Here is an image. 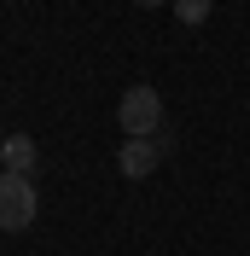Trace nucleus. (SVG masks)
Listing matches in <instances>:
<instances>
[{
  "mask_svg": "<svg viewBox=\"0 0 250 256\" xmlns=\"http://www.w3.org/2000/svg\"><path fill=\"white\" fill-rule=\"evenodd\" d=\"M116 128H122L128 140H157V128H163V94L157 88H128L116 99Z\"/></svg>",
  "mask_w": 250,
  "mask_h": 256,
  "instance_id": "nucleus-1",
  "label": "nucleus"
},
{
  "mask_svg": "<svg viewBox=\"0 0 250 256\" xmlns=\"http://www.w3.org/2000/svg\"><path fill=\"white\" fill-rule=\"evenodd\" d=\"M35 216H41V192H35V180L0 169V233H24V227H35Z\"/></svg>",
  "mask_w": 250,
  "mask_h": 256,
  "instance_id": "nucleus-2",
  "label": "nucleus"
},
{
  "mask_svg": "<svg viewBox=\"0 0 250 256\" xmlns=\"http://www.w3.org/2000/svg\"><path fill=\"white\" fill-rule=\"evenodd\" d=\"M157 163H163V146H157V140H122V152H116V175L146 180V175H157Z\"/></svg>",
  "mask_w": 250,
  "mask_h": 256,
  "instance_id": "nucleus-3",
  "label": "nucleus"
},
{
  "mask_svg": "<svg viewBox=\"0 0 250 256\" xmlns=\"http://www.w3.org/2000/svg\"><path fill=\"white\" fill-rule=\"evenodd\" d=\"M35 163H41V152H35L30 134H12V140L0 146V169H12V175H35Z\"/></svg>",
  "mask_w": 250,
  "mask_h": 256,
  "instance_id": "nucleus-4",
  "label": "nucleus"
},
{
  "mask_svg": "<svg viewBox=\"0 0 250 256\" xmlns=\"http://www.w3.org/2000/svg\"><path fill=\"white\" fill-rule=\"evenodd\" d=\"M174 12H180V24H204L210 18V0H174Z\"/></svg>",
  "mask_w": 250,
  "mask_h": 256,
  "instance_id": "nucleus-5",
  "label": "nucleus"
},
{
  "mask_svg": "<svg viewBox=\"0 0 250 256\" xmlns=\"http://www.w3.org/2000/svg\"><path fill=\"white\" fill-rule=\"evenodd\" d=\"M134 6H174V0H134Z\"/></svg>",
  "mask_w": 250,
  "mask_h": 256,
  "instance_id": "nucleus-6",
  "label": "nucleus"
}]
</instances>
